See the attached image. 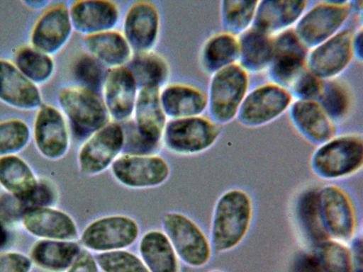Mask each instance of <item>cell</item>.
Masks as SVG:
<instances>
[{"mask_svg":"<svg viewBox=\"0 0 363 272\" xmlns=\"http://www.w3.org/2000/svg\"><path fill=\"white\" fill-rule=\"evenodd\" d=\"M77 241L38 239L29 257L36 267L47 272H65L82 250Z\"/></svg>","mask_w":363,"mask_h":272,"instance_id":"4316f807","label":"cell"},{"mask_svg":"<svg viewBox=\"0 0 363 272\" xmlns=\"http://www.w3.org/2000/svg\"><path fill=\"white\" fill-rule=\"evenodd\" d=\"M161 17L157 6L150 1H136L125 10L121 33L133 52L153 50L160 33Z\"/></svg>","mask_w":363,"mask_h":272,"instance_id":"9a60e30c","label":"cell"},{"mask_svg":"<svg viewBox=\"0 0 363 272\" xmlns=\"http://www.w3.org/2000/svg\"><path fill=\"white\" fill-rule=\"evenodd\" d=\"M259 1H222L220 5L224 31L239 36L254 23Z\"/></svg>","mask_w":363,"mask_h":272,"instance_id":"d590c367","label":"cell"},{"mask_svg":"<svg viewBox=\"0 0 363 272\" xmlns=\"http://www.w3.org/2000/svg\"><path fill=\"white\" fill-rule=\"evenodd\" d=\"M253 215L252 201L249 194L240 188L223 193L213 210L210 242L216 254L230 251L246 237Z\"/></svg>","mask_w":363,"mask_h":272,"instance_id":"6da1fadb","label":"cell"},{"mask_svg":"<svg viewBox=\"0 0 363 272\" xmlns=\"http://www.w3.org/2000/svg\"><path fill=\"white\" fill-rule=\"evenodd\" d=\"M123 145L121 124L110 121L82 142L77 155L79 172L84 176L104 172L123 153Z\"/></svg>","mask_w":363,"mask_h":272,"instance_id":"9c48e42d","label":"cell"},{"mask_svg":"<svg viewBox=\"0 0 363 272\" xmlns=\"http://www.w3.org/2000/svg\"><path fill=\"white\" fill-rule=\"evenodd\" d=\"M352 8V1H320L303 13L294 30L300 40L312 49L341 30Z\"/></svg>","mask_w":363,"mask_h":272,"instance_id":"ba28073f","label":"cell"},{"mask_svg":"<svg viewBox=\"0 0 363 272\" xmlns=\"http://www.w3.org/2000/svg\"><path fill=\"white\" fill-rule=\"evenodd\" d=\"M354 272H362V242L361 237H357L352 242L350 249Z\"/></svg>","mask_w":363,"mask_h":272,"instance_id":"bcb514c9","label":"cell"},{"mask_svg":"<svg viewBox=\"0 0 363 272\" xmlns=\"http://www.w3.org/2000/svg\"><path fill=\"white\" fill-rule=\"evenodd\" d=\"M107 70L99 61L84 52L77 58L72 68L77 85L99 94Z\"/></svg>","mask_w":363,"mask_h":272,"instance_id":"ab89813d","label":"cell"},{"mask_svg":"<svg viewBox=\"0 0 363 272\" xmlns=\"http://www.w3.org/2000/svg\"><path fill=\"white\" fill-rule=\"evenodd\" d=\"M288 110L292 125L308 141L320 145L335 136V124L317 101H294Z\"/></svg>","mask_w":363,"mask_h":272,"instance_id":"603a6c76","label":"cell"},{"mask_svg":"<svg viewBox=\"0 0 363 272\" xmlns=\"http://www.w3.org/2000/svg\"><path fill=\"white\" fill-rule=\"evenodd\" d=\"M354 32L341 30L337 34L311 49L306 68L323 81L337 78L354 57L352 40Z\"/></svg>","mask_w":363,"mask_h":272,"instance_id":"5bb4252c","label":"cell"},{"mask_svg":"<svg viewBox=\"0 0 363 272\" xmlns=\"http://www.w3.org/2000/svg\"><path fill=\"white\" fill-rule=\"evenodd\" d=\"M308 52L293 28L274 35L273 56L267 71L271 81L288 89L306 68Z\"/></svg>","mask_w":363,"mask_h":272,"instance_id":"2e32d148","label":"cell"},{"mask_svg":"<svg viewBox=\"0 0 363 272\" xmlns=\"http://www.w3.org/2000/svg\"><path fill=\"white\" fill-rule=\"evenodd\" d=\"M31 136L38 153L48 160L63 158L70 147L68 123L60 108L52 104L43 103L35 110Z\"/></svg>","mask_w":363,"mask_h":272,"instance_id":"7c38bea8","label":"cell"},{"mask_svg":"<svg viewBox=\"0 0 363 272\" xmlns=\"http://www.w3.org/2000/svg\"><path fill=\"white\" fill-rule=\"evenodd\" d=\"M138 251L150 272H180V261L162 230L146 231L139 238Z\"/></svg>","mask_w":363,"mask_h":272,"instance_id":"83f0119b","label":"cell"},{"mask_svg":"<svg viewBox=\"0 0 363 272\" xmlns=\"http://www.w3.org/2000/svg\"><path fill=\"white\" fill-rule=\"evenodd\" d=\"M0 102L12 108L36 110L43 104L40 87L31 82L8 59L0 57Z\"/></svg>","mask_w":363,"mask_h":272,"instance_id":"44dd1931","label":"cell"},{"mask_svg":"<svg viewBox=\"0 0 363 272\" xmlns=\"http://www.w3.org/2000/svg\"><path fill=\"white\" fill-rule=\"evenodd\" d=\"M27 205L13 195L0 193V221L4 225L21 222Z\"/></svg>","mask_w":363,"mask_h":272,"instance_id":"b9f144b4","label":"cell"},{"mask_svg":"<svg viewBox=\"0 0 363 272\" xmlns=\"http://www.w3.org/2000/svg\"><path fill=\"white\" fill-rule=\"evenodd\" d=\"M57 101L76 141L82 142L111 121L101 94L77 84L62 86Z\"/></svg>","mask_w":363,"mask_h":272,"instance_id":"7a4b0ae2","label":"cell"},{"mask_svg":"<svg viewBox=\"0 0 363 272\" xmlns=\"http://www.w3.org/2000/svg\"><path fill=\"white\" fill-rule=\"evenodd\" d=\"M362 164L363 141L357 134L335 136L320 144L311 159L313 171L326 180L350 176L361 170Z\"/></svg>","mask_w":363,"mask_h":272,"instance_id":"277c9868","label":"cell"},{"mask_svg":"<svg viewBox=\"0 0 363 272\" xmlns=\"http://www.w3.org/2000/svg\"><path fill=\"white\" fill-rule=\"evenodd\" d=\"M160 99L168 120L203 115L207 110V94L184 83H167L160 89Z\"/></svg>","mask_w":363,"mask_h":272,"instance_id":"cb8c5ba5","label":"cell"},{"mask_svg":"<svg viewBox=\"0 0 363 272\" xmlns=\"http://www.w3.org/2000/svg\"><path fill=\"white\" fill-rule=\"evenodd\" d=\"M222 132V126L203 115L167 120L162 145L172 154L192 156L212 147Z\"/></svg>","mask_w":363,"mask_h":272,"instance_id":"8992f818","label":"cell"},{"mask_svg":"<svg viewBox=\"0 0 363 272\" xmlns=\"http://www.w3.org/2000/svg\"><path fill=\"white\" fill-rule=\"evenodd\" d=\"M160 91L156 87L139 89L132 115L138 133L159 149L168 120L160 103Z\"/></svg>","mask_w":363,"mask_h":272,"instance_id":"7402d4cb","label":"cell"},{"mask_svg":"<svg viewBox=\"0 0 363 272\" xmlns=\"http://www.w3.org/2000/svg\"><path fill=\"white\" fill-rule=\"evenodd\" d=\"M38 183V178L33 169L19 155L0 158V186L4 191L27 205L34 194Z\"/></svg>","mask_w":363,"mask_h":272,"instance_id":"f546056e","label":"cell"},{"mask_svg":"<svg viewBox=\"0 0 363 272\" xmlns=\"http://www.w3.org/2000/svg\"><path fill=\"white\" fill-rule=\"evenodd\" d=\"M240 54L238 36L225 31L210 35L199 50L201 69L210 76L218 71L238 63Z\"/></svg>","mask_w":363,"mask_h":272,"instance_id":"4dcf8cb0","label":"cell"},{"mask_svg":"<svg viewBox=\"0 0 363 272\" xmlns=\"http://www.w3.org/2000/svg\"><path fill=\"white\" fill-rule=\"evenodd\" d=\"M323 81L307 68L303 70L288 88L294 100L317 101L322 91Z\"/></svg>","mask_w":363,"mask_h":272,"instance_id":"60d3db41","label":"cell"},{"mask_svg":"<svg viewBox=\"0 0 363 272\" xmlns=\"http://www.w3.org/2000/svg\"><path fill=\"white\" fill-rule=\"evenodd\" d=\"M238 63L249 74L267 71L274 52V36L252 26L238 36Z\"/></svg>","mask_w":363,"mask_h":272,"instance_id":"f1b7e54d","label":"cell"},{"mask_svg":"<svg viewBox=\"0 0 363 272\" xmlns=\"http://www.w3.org/2000/svg\"><path fill=\"white\" fill-rule=\"evenodd\" d=\"M139 89L164 86L170 76V67L167 60L160 53L154 51L133 52L127 64Z\"/></svg>","mask_w":363,"mask_h":272,"instance_id":"1f68e13d","label":"cell"},{"mask_svg":"<svg viewBox=\"0 0 363 272\" xmlns=\"http://www.w3.org/2000/svg\"><path fill=\"white\" fill-rule=\"evenodd\" d=\"M140 226L123 214L101 216L88 223L79 234L83 249L94 254L127 249L139 239Z\"/></svg>","mask_w":363,"mask_h":272,"instance_id":"52a82bcc","label":"cell"},{"mask_svg":"<svg viewBox=\"0 0 363 272\" xmlns=\"http://www.w3.org/2000/svg\"><path fill=\"white\" fill-rule=\"evenodd\" d=\"M81 44L84 52L108 69L126 66L133 55L121 31L117 29L82 36Z\"/></svg>","mask_w":363,"mask_h":272,"instance_id":"d4e9b609","label":"cell"},{"mask_svg":"<svg viewBox=\"0 0 363 272\" xmlns=\"http://www.w3.org/2000/svg\"><path fill=\"white\" fill-rule=\"evenodd\" d=\"M58 199V192L55 184L49 179L38 178L37 188L27 203L28 206L53 207Z\"/></svg>","mask_w":363,"mask_h":272,"instance_id":"ee69618b","label":"cell"},{"mask_svg":"<svg viewBox=\"0 0 363 272\" xmlns=\"http://www.w3.org/2000/svg\"><path fill=\"white\" fill-rule=\"evenodd\" d=\"M293 101L286 88L270 81L247 92L236 118L246 127H261L279 118Z\"/></svg>","mask_w":363,"mask_h":272,"instance_id":"30bf717a","label":"cell"},{"mask_svg":"<svg viewBox=\"0 0 363 272\" xmlns=\"http://www.w3.org/2000/svg\"><path fill=\"white\" fill-rule=\"evenodd\" d=\"M74 31L82 36L116 29L119 6L108 0H77L68 4Z\"/></svg>","mask_w":363,"mask_h":272,"instance_id":"ffe728a7","label":"cell"},{"mask_svg":"<svg viewBox=\"0 0 363 272\" xmlns=\"http://www.w3.org/2000/svg\"><path fill=\"white\" fill-rule=\"evenodd\" d=\"M320 202L326 230L331 239L346 243L354 238L357 217L347 193L336 185H328L320 191Z\"/></svg>","mask_w":363,"mask_h":272,"instance_id":"e0dca14e","label":"cell"},{"mask_svg":"<svg viewBox=\"0 0 363 272\" xmlns=\"http://www.w3.org/2000/svg\"><path fill=\"white\" fill-rule=\"evenodd\" d=\"M138 90L127 65L107 70L100 94L111 121L122 123L132 118Z\"/></svg>","mask_w":363,"mask_h":272,"instance_id":"ac0fdd59","label":"cell"},{"mask_svg":"<svg viewBox=\"0 0 363 272\" xmlns=\"http://www.w3.org/2000/svg\"><path fill=\"white\" fill-rule=\"evenodd\" d=\"M31 140V128L24 120L12 118L0 121V158L18 154Z\"/></svg>","mask_w":363,"mask_h":272,"instance_id":"74e56055","label":"cell"},{"mask_svg":"<svg viewBox=\"0 0 363 272\" xmlns=\"http://www.w3.org/2000/svg\"><path fill=\"white\" fill-rule=\"evenodd\" d=\"M73 31L68 4L57 1L45 8L35 21L28 44L54 56L66 46Z\"/></svg>","mask_w":363,"mask_h":272,"instance_id":"4fadbf2b","label":"cell"},{"mask_svg":"<svg viewBox=\"0 0 363 272\" xmlns=\"http://www.w3.org/2000/svg\"><path fill=\"white\" fill-rule=\"evenodd\" d=\"M296 210L300 225L313 244L318 246L330 239L322 216L319 191H305L298 200Z\"/></svg>","mask_w":363,"mask_h":272,"instance_id":"836d02e7","label":"cell"},{"mask_svg":"<svg viewBox=\"0 0 363 272\" xmlns=\"http://www.w3.org/2000/svg\"><path fill=\"white\" fill-rule=\"evenodd\" d=\"M9 233L5 225L0 221V249L4 248L8 243Z\"/></svg>","mask_w":363,"mask_h":272,"instance_id":"c3c4849f","label":"cell"},{"mask_svg":"<svg viewBox=\"0 0 363 272\" xmlns=\"http://www.w3.org/2000/svg\"><path fill=\"white\" fill-rule=\"evenodd\" d=\"M12 62L26 78L39 87L48 84L56 72L53 56L29 44L22 45L15 51Z\"/></svg>","mask_w":363,"mask_h":272,"instance_id":"d6a6232c","label":"cell"},{"mask_svg":"<svg viewBox=\"0 0 363 272\" xmlns=\"http://www.w3.org/2000/svg\"><path fill=\"white\" fill-rule=\"evenodd\" d=\"M33 264L28 255L17 251L0 252V272H31Z\"/></svg>","mask_w":363,"mask_h":272,"instance_id":"7bdbcfd3","label":"cell"},{"mask_svg":"<svg viewBox=\"0 0 363 272\" xmlns=\"http://www.w3.org/2000/svg\"><path fill=\"white\" fill-rule=\"evenodd\" d=\"M208 272H224V271L218 270V269H213V270L209 271Z\"/></svg>","mask_w":363,"mask_h":272,"instance_id":"f907efd6","label":"cell"},{"mask_svg":"<svg viewBox=\"0 0 363 272\" xmlns=\"http://www.w3.org/2000/svg\"><path fill=\"white\" fill-rule=\"evenodd\" d=\"M21 223L30 234L38 239L77 241L79 237L72 217L54 207L28 206Z\"/></svg>","mask_w":363,"mask_h":272,"instance_id":"d6986e66","label":"cell"},{"mask_svg":"<svg viewBox=\"0 0 363 272\" xmlns=\"http://www.w3.org/2000/svg\"><path fill=\"white\" fill-rule=\"evenodd\" d=\"M362 27H360L356 32H354L353 35V40H352V47L354 52V57L357 58L360 62L362 60Z\"/></svg>","mask_w":363,"mask_h":272,"instance_id":"7dc6e473","label":"cell"},{"mask_svg":"<svg viewBox=\"0 0 363 272\" xmlns=\"http://www.w3.org/2000/svg\"><path fill=\"white\" fill-rule=\"evenodd\" d=\"M316 246L315 261L322 272H354L350 249L345 243L330 238Z\"/></svg>","mask_w":363,"mask_h":272,"instance_id":"8d00e7d4","label":"cell"},{"mask_svg":"<svg viewBox=\"0 0 363 272\" xmlns=\"http://www.w3.org/2000/svg\"><path fill=\"white\" fill-rule=\"evenodd\" d=\"M65 272H101L94 254L82 249L81 253Z\"/></svg>","mask_w":363,"mask_h":272,"instance_id":"f6af8a7d","label":"cell"},{"mask_svg":"<svg viewBox=\"0 0 363 272\" xmlns=\"http://www.w3.org/2000/svg\"><path fill=\"white\" fill-rule=\"evenodd\" d=\"M26 6L32 8H40L48 5V1H23Z\"/></svg>","mask_w":363,"mask_h":272,"instance_id":"681fc988","label":"cell"},{"mask_svg":"<svg viewBox=\"0 0 363 272\" xmlns=\"http://www.w3.org/2000/svg\"><path fill=\"white\" fill-rule=\"evenodd\" d=\"M307 7L306 1H259L252 26L274 36L292 28Z\"/></svg>","mask_w":363,"mask_h":272,"instance_id":"484cf974","label":"cell"},{"mask_svg":"<svg viewBox=\"0 0 363 272\" xmlns=\"http://www.w3.org/2000/svg\"><path fill=\"white\" fill-rule=\"evenodd\" d=\"M109 169L117 182L134 189L160 186L168 180L171 174L168 162L158 154L122 153Z\"/></svg>","mask_w":363,"mask_h":272,"instance_id":"8fae6325","label":"cell"},{"mask_svg":"<svg viewBox=\"0 0 363 272\" xmlns=\"http://www.w3.org/2000/svg\"><path fill=\"white\" fill-rule=\"evenodd\" d=\"M162 229L180 262L194 268L209 262L213 252L210 240L191 217L177 211L167 212L162 216Z\"/></svg>","mask_w":363,"mask_h":272,"instance_id":"5b68a950","label":"cell"},{"mask_svg":"<svg viewBox=\"0 0 363 272\" xmlns=\"http://www.w3.org/2000/svg\"><path fill=\"white\" fill-rule=\"evenodd\" d=\"M249 84V73L238 63L212 74L206 93L209 118L221 126L236 118Z\"/></svg>","mask_w":363,"mask_h":272,"instance_id":"3957f363","label":"cell"},{"mask_svg":"<svg viewBox=\"0 0 363 272\" xmlns=\"http://www.w3.org/2000/svg\"><path fill=\"white\" fill-rule=\"evenodd\" d=\"M94 254L101 272H150L139 255L128 249Z\"/></svg>","mask_w":363,"mask_h":272,"instance_id":"f35d334b","label":"cell"},{"mask_svg":"<svg viewBox=\"0 0 363 272\" xmlns=\"http://www.w3.org/2000/svg\"><path fill=\"white\" fill-rule=\"evenodd\" d=\"M317 101L335 124L348 118L353 100L350 86L346 82L336 78L323 81Z\"/></svg>","mask_w":363,"mask_h":272,"instance_id":"e575fe53","label":"cell"}]
</instances>
